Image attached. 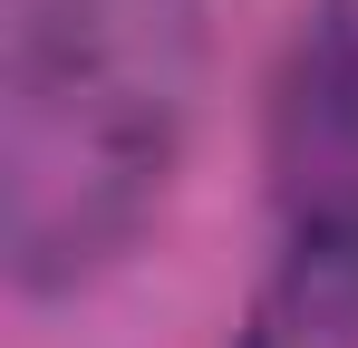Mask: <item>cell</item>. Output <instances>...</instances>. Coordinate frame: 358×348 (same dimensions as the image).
<instances>
[{"instance_id": "obj_1", "label": "cell", "mask_w": 358, "mask_h": 348, "mask_svg": "<svg viewBox=\"0 0 358 348\" xmlns=\"http://www.w3.org/2000/svg\"><path fill=\"white\" fill-rule=\"evenodd\" d=\"M203 87V0H0V242L87 281L165 203Z\"/></svg>"}, {"instance_id": "obj_2", "label": "cell", "mask_w": 358, "mask_h": 348, "mask_svg": "<svg viewBox=\"0 0 358 348\" xmlns=\"http://www.w3.org/2000/svg\"><path fill=\"white\" fill-rule=\"evenodd\" d=\"M242 348H358V194H329L271 281L252 290Z\"/></svg>"}, {"instance_id": "obj_3", "label": "cell", "mask_w": 358, "mask_h": 348, "mask_svg": "<svg viewBox=\"0 0 358 348\" xmlns=\"http://www.w3.org/2000/svg\"><path fill=\"white\" fill-rule=\"evenodd\" d=\"M300 107H310L320 155L349 174L339 194H358V0H320V20H310V87H300ZM320 203H329V194H320Z\"/></svg>"}]
</instances>
